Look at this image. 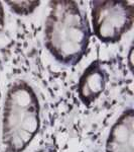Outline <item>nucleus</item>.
<instances>
[{"label": "nucleus", "mask_w": 134, "mask_h": 152, "mask_svg": "<svg viewBox=\"0 0 134 152\" xmlns=\"http://www.w3.org/2000/svg\"><path fill=\"white\" fill-rule=\"evenodd\" d=\"M92 31L85 12L72 0L50 2L45 23V45L55 61L75 66L89 49Z\"/></svg>", "instance_id": "f257e3e1"}, {"label": "nucleus", "mask_w": 134, "mask_h": 152, "mask_svg": "<svg viewBox=\"0 0 134 152\" xmlns=\"http://www.w3.org/2000/svg\"><path fill=\"white\" fill-rule=\"evenodd\" d=\"M37 95L24 80L13 82L7 90L2 115V143L5 152H23L40 128Z\"/></svg>", "instance_id": "f03ea898"}, {"label": "nucleus", "mask_w": 134, "mask_h": 152, "mask_svg": "<svg viewBox=\"0 0 134 152\" xmlns=\"http://www.w3.org/2000/svg\"><path fill=\"white\" fill-rule=\"evenodd\" d=\"M133 1L101 0L91 2L94 35L103 43H117L134 23Z\"/></svg>", "instance_id": "7ed1b4c3"}, {"label": "nucleus", "mask_w": 134, "mask_h": 152, "mask_svg": "<svg viewBox=\"0 0 134 152\" xmlns=\"http://www.w3.org/2000/svg\"><path fill=\"white\" fill-rule=\"evenodd\" d=\"M108 81V73L100 61L90 63L78 82V96L85 105L89 107L104 92Z\"/></svg>", "instance_id": "20e7f679"}, {"label": "nucleus", "mask_w": 134, "mask_h": 152, "mask_svg": "<svg viewBox=\"0 0 134 152\" xmlns=\"http://www.w3.org/2000/svg\"><path fill=\"white\" fill-rule=\"evenodd\" d=\"M105 152H134V111L125 110L109 132Z\"/></svg>", "instance_id": "39448f33"}, {"label": "nucleus", "mask_w": 134, "mask_h": 152, "mask_svg": "<svg viewBox=\"0 0 134 152\" xmlns=\"http://www.w3.org/2000/svg\"><path fill=\"white\" fill-rule=\"evenodd\" d=\"M5 3L9 6L14 13L18 15L27 16L40 6V1H6Z\"/></svg>", "instance_id": "423d86ee"}, {"label": "nucleus", "mask_w": 134, "mask_h": 152, "mask_svg": "<svg viewBox=\"0 0 134 152\" xmlns=\"http://www.w3.org/2000/svg\"><path fill=\"white\" fill-rule=\"evenodd\" d=\"M4 26H5V11L2 2H0V31H3Z\"/></svg>", "instance_id": "0eeeda50"}, {"label": "nucleus", "mask_w": 134, "mask_h": 152, "mask_svg": "<svg viewBox=\"0 0 134 152\" xmlns=\"http://www.w3.org/2000/svg\"><path fill=\"white\" fill-rule=\"evenodd\" d=\"M132 58H133V46L130 47V51H129V55H128V60H129V66H130V70L132 71L133 69V62H132Z\"/></svg>", "instance_id": "6e6552de"}, {"label": "nucleus", "mask_w": 134, "mask_h": 152, "mask_svg": "<svg viewBox=\"0 0 134 152\" xmlns=\"http://www.w3.org/2000/svg\"><path fill=\"white\" fill-rule=\"evenodd\" d=\"M35 152H45V151H41V150H40V151H35Z\"/></svg>", "instance_id": "1a4fd4ad"}]
</instances>
